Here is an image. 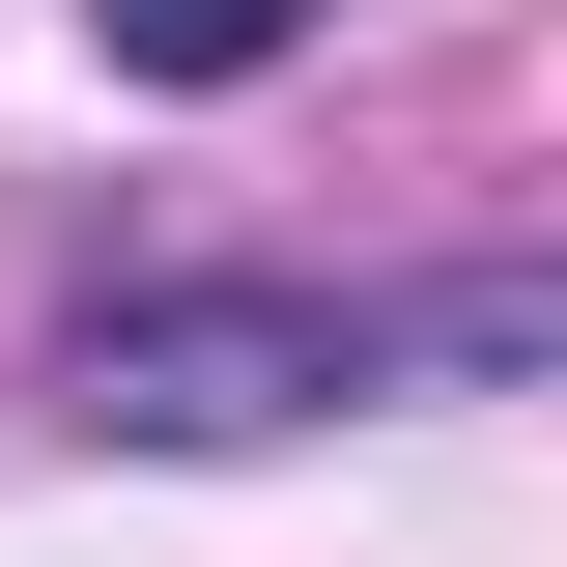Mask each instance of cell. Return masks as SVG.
Returning a JSON list of instances; mask_svg holds the SVG:
<instances>
[{
	"label": "cell",
	"mask_w": 567,
	"mask_h": 567,
	"mask_svg": "<svg viewBox=\"0 0 567 567\" xmlns=\"http://www.w3.org/2000/svg\"><path fill=\"white\" fill-rule=\"evenodd\" d=\"M85 58L114 85H256V58H312V0H85Z\"/></svg>",
	"instance_id": "7a4b0ae2"
},
{
	"label": "cell",
	"mask_w": 567,
	"mask_h": 567,
	"mask_svg": "<svg viewBox=\"0 0 567 567\" xmlns=\"http://www.w3.org/2000/svg\"><path fill=\"white\" fill-rule=\"evenodd\" d=\"M369 369H398V312H312V284H114L58 398L142 425V454H227V425H312V398H369Z\"/></svg>",
	"instance_id": "6da1fadb"
}]
</instances>
